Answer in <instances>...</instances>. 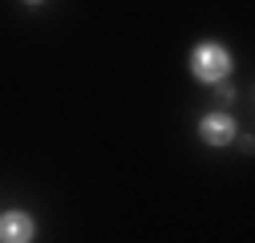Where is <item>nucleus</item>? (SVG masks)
<instances>
[{
	"label": "nucleus",
	"mask_w": 255,
	"mask_h": 243,
	"mask_svg": "<svg viewBox=\"0 0 255 243\" xmlns=\"http://www.w3.org/2000/svg\"><path fill=\"white\" fill-rule=\"evenodd\" d=\"M190 73H195L203 85H215V81H227L231 73V49L219 45V41H203L190 49Z\"/></svg>",
	"instance_id": "obj_1"
},
{
	"label": "nucleus",
	"mask_w": 255,
	"mask_h": 243,
	"mask_svg": "<svg viewBox=\"0 0 255 243\" xmlns=\"http://www.w3.org/2000/svg\"><path fill=\"white\" fill-rule=\"evenodd\" d=\"M33 235H37L33 215H24V211H4L0 215V243H33Z\"/></svg>",
	"instance_id": "obj_2"
},
{
	"label": "nucleus",
	"mask_w": 255,
	"mask_h": 243,
	"mask_svg": "<svg viewBox=\"0 0 255 243\" xmlns=\"http://www.w3.org/2000/svg\"><path fill=\"white\" fill-rule=\"evenodd\" d=\"M199 134H203L207 146H231L235 142V122L227 114H207L199 122Z\"/></svg>",
	"instance_id": "obj_3"
},
{
	"label": "nucleus",
	"mask_w": 255,
	"mask_h": 243,
	"mask_svg": "<svg viewBox=\"0 0 255 243\" xmlns=\"http://www.w3.org/2000/svg\"><path fill=\"white\" fill-rule=\"evenodd\" d=\"M215 98H219V102H235V89H231L227 81H215Z\"/></svg>",
	"instance_id": "obj_4"
},
{
	"label": "nucleus",
	"mask_w": 255,
	"mask_h": 243,
	"mask_svg": "<svg viewBox=\"0 0 255 243\" xmlns=\"http://www.w3.org/2000/svg\"><path fill=\"white\" fill-rule=\"evenodd\" d=\"M24 4H41V0H24Z\"/></svg>",
	"instance_id": "obj_5"
}]
</instances>
